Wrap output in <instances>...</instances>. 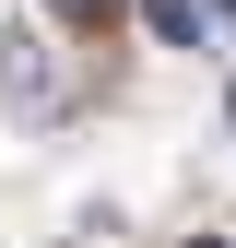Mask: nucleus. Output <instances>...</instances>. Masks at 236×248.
<instances>
[{"instance_id":"obj_2","label":"nucleus","mask_w":236,"mask_h":248,"mask_svg":"<svg viewBox=\"0 0 236 248\" xmlns=\"http://www.w3.org/2000/svg\"><path fill=\"white\" fill-rule=\"evenodd\" d=\"M47 12H71V24H95V12H106V0H47Z\"/></svg>"},{"instance_id":"obj_3","label":"nucleus","mask_w":236,"mask_h":248,"mask_svg":"<svg viewBox=\"0 0 236 248\" xmlns=\"http://www.w3.org/2000/svg\"><path fill=\"white\" fill-rule=\"evenodd\" d=\"M224 130H236V83H224Z\"/></svg>"},{"instance_id":"obj_1","label":"nucleus","mask_w":236,"mask_h":248,"mask_svg":"<svg viewBox=\"0 0 236 248\" xmlns=\"http://www.w3.org/2000/svg\"><path fill=\"white\" fill-rule=\"evenodd\" d=\"M142 24H154L165 47H201V0H142Z\"/></svg>"}]
</instances>
